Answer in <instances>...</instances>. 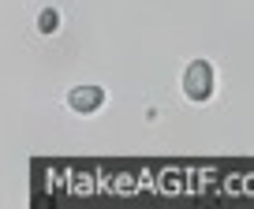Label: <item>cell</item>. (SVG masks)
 Wrapping results in <instances>:
<instances>
[{
    "label": "cell",
    "instance_id": "2",
    "mask_svg": "<svg viewBox=\"0 0 254 209\" xmlns=\"http://www.w3.org/2000/svg\"><path fill=\"white\" fill-rule=\"evenodd\" d=\"M67 104H71L75 112H97V108H101L105 104V90L101 86H75L71 94H67Z\"/></svg>",
    "mask_w": 254,
    "mask_h": 209
},
{
    "label": "cell",
    "instance_id": "1",
    "mask_svg": "<svg viewBox=\"0 0 254 209\" xmlns=\"http://www.w3.org/2000/svg\"><path fill=\"white\" fill-rule=\"evenodd\" d=\"M183 94H187L194 104L209 101V94H213V67H209L206 60L187 64V75H183Z\"/></svg>",
    "mask_w": 254,
    "mask_h": 209
},
{
    "label": "cell",
    "instance_id": "3",
    "mask_svg": "<svg viewBox=\"0 0 254 209\" xmlns=\"http://www.w3.org/2000/svg\"><path fill=\"white\" fill-rule=\"evenodd\" d=\"M38 30H41V34H56V30H60V11H56V8H45V11L38 15Z\"/></svg>",
    "mask_w": 254,
    "mask_h": 209
}]
</instances>
